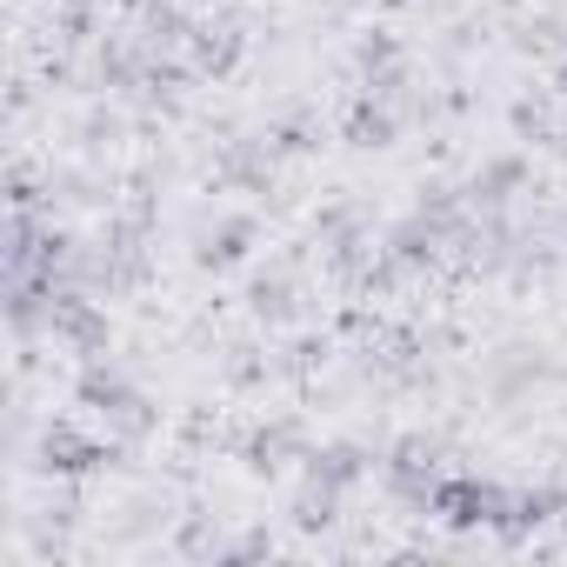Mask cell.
Listing matches in <instances>:
<instances>
[{
    "label": "cell",
    "instance_id": "obj_1",
    "mask_svg": "<svg viewBox=\"0 0 567 567\" xmlns=\"http://www.w3.org/2000/svg\"><path fill=\"white\" fill-rule=\"evenodd\" d=\"M507 507H514V494H507L501 481H481V474H441V481H434V501H427V514H434L441 527H454V534L494 527Z\"/></svg>",
    "mask_w": 567,
    "mask_h": 567
},
{
    "label": "cell",
    "instance_id": "obj_9",
    "mask_svg": "<svg viewBox=\"0 0 567 567\" xmlns=\"http://www.w3.org/2000/svg\"><path fill=\"white\" fill-rule=\"evenodd\" d=\"M520 181H527V161H520V154H501V161H487V167L467 181V200L494 214V207H507V200H514V187H520Z\"/></svg>",
    "mask_w": 567,
    "mask_h": 567
},
{
    "label": "cell",
    "instance_id": "obj_15",
    "mask_svg": "<svg viewBox=\"0 0 567 567\" xmlns=\"http://www.w3.org/2000/svg\"><path fill=\"white\" fill-rule=\"evenodd\" d=\"M354 61H361V74H381V68H394V61H401V41H394V34H374V41H361V48H354Z\"/></svg>",
    "mask_w": 567,
    "mask_h": 567
},
{
    "label": "cell",
    "instance_id": "obj_7",
    "mask_svg": "<svg viewBox=\"0 0 567 567\" xmlns=\"http://www.w3.org/2000/svg\"><path fill=\"white\" fill-rule=\"evenodd\" d=\"M247 254H254V214H227V220L207 227L200 247H194V260H200L207 274H227V267H240Z\"/></svg>",
    "mask_w": 567,
    "mask_h": 567
},
{
    "label": "cell",
    "instance_id": "obj_12",
    "mask_svg": "<svg viewBox=\"0 0 567 567\" xmlns=\"http://www.w3.org/2000/svg\"><path fill=\"white\" fill-rule=\"evenodd\" d=\"M348 147H394V114H388V101H374V94L354 101V114H348Z\"/></svg>",
    "mask_w": 567,
    "mask_h": 567
},
{
    "label": "cell",
    "instance_id": "obj_3",
    "mask_svg": "<svg viewBox=\"0 0 567 567\" xmlns=\"http://www.w3.org/2000/svg\"><path fill=\"white\" fill-rule=\"evenodd\" d=\"M381 474H388V494H394L401 507H421V514H427L434 481H441V441H434V434H408V441H394Z\"/></svg>",
    "mask_w": 567,
    "mask_h": 567
},
{
    "label": "cell",
    "instance_id": "obj_11",
    "mask_svg": "<svg viewBox=\"0 0 567 567\" xmlns=\"http://www.w3.org/2000/svg\"><path fill=\"white\" fill-rule=\"evenodd\" d=\"M194 41V21L181 8H167V0H154V8L141 14V48L147 54H167V48H187Z\"/></svg>",
    "mask_w": 567,
    "mask_h": 567
},
{
    "label": "cell",
    "instance_id": "obj_8",
    "mask_svg": "<svg viewBox=\"0 0 567 567\" xmlns=\"http://www.w3.org/2000/svg\"><path fill=\"white\" fill-rule=\"evenodd\" d=\"M308 461V481H328V487H354V481H368L374 474V454L368 447H354V441H328V447H308L301 454Z\"/></svg>",
    "mask_w": 567,
    "mask_h": 567
},
{
    "label": "cell",
    "instance_id": "obj_5",
    "mask_svg": "<svg viewBox=\"0 0 567 567\" xmlns=\"http://www.w3.org/2000/svg\"><path fill=\"white\" fill-rule=\"evenodd\" d=\"M560 514H567V487H520L514 507L494 520V534H501L507 547H520L534 527H547V520H560Z\"/></svg>",
    "mask_w": 567,
    "mask_h": 567
},
{
    "label": "cell",
    "instance_id": "obj_16",
    "mask_svg": "<svg viewBox=\"0 0 567 567\" xmlns=\"http://www.w3.org/2000/svg\"><path fill=\"white\" fill-rule=\"evenodd\" d=\"M560 94H567V61H560Z\"/></svg>",
    "mask_w": 567,
    "mask_h": 567
},
{
    "label": "cell",
    "instance_id": "obj_13",
    "mask_svg": "<svg viewBox=\"0 0 567 567\" xmlns=\"http://www.w3.org/2000/svg\"><path fill=\"white\" fill-rule=\"evenodd\" d=\"M334 520H341V487L301 481V494H295V527H301V534H321V527H334Z\"/></svg>",
    "mask_w": 567,
    "mask_h": 567
},
{
    "label": "cell",
    "instance_id": "obj_10",
    "mask_svg": "<svg viewBox=\"0 0 567 567\" xmlns=\"http://www.w3.org/2000/svg\"><path fill=\"white\" fill-rule=\"evenodd\" d=\"M247 301H254V315H260V321H288V315H295V267L280 260L274 274H254Z\"/></svg>",
    "mask_w": 567,
    "mask_h": 567
},
{
    "label": "cell",
    "instance_id": "obj_4",
    "mask_svg": "<svg viewBox=\"0 0 567 567\" xmlns=\"http://www.w3.org/2000/svg\"><path fill=\"white\" fill-rule=\"evenodd\" d=\"M48 334L61 341V348H74V354H107V341H114V328H107V315L87 301V295H74V288H61L54 295V315H48Z\"/></svg>",
    "mask_w": 567,
    "mask_h": 567
},
{
    "label": "cell",
    "instance_id": "obj_14",
    "mask_svg": "<svg viewBox=\"0 0 567 567\" xmlns=\"http://www.w3.org/2000/svg\"><path fill=\"white\" fill-rule=\"evenodd\" d=\"M295 447H301V427H295V421H274L267 434L247 441V467H254V474H280V461H288Z\"/></svg>",
    "mask_w": 567,
    "mask_h": 567
},
{
    "label": "cell",
    "instance_id": "obj_6",
    "mask_svg": "<svg viewBox=\"0 0 567 567\" xmlns=\"http://www.w3.org/2000/svg\"><path fill=\"white\" fill-rule=\"evenodd\" d=\"M240 48H247V34L234 28V21H194V41H187V61H194V74H234L240 68Z\"/></svg>",
    "mask_w": 567,
    "mask_h": 567
},
{
    "label": "cell",
    "instance_id": "obj_2",
    "mask_svg": "<svg viewBox=\"0 0 567 567\" xmlns=\"http://www.w3.org/2000/svg\"><path fill=\"white\" fill-rule=\"evenodd\" d=\"M101 467H121V447H114V441H94V434H81L74 421H48V427H41V474L81 481V474H101Z\"/></svg>",
    "mask_w": 567,
    "mask_h": 567
}]
</instances>
